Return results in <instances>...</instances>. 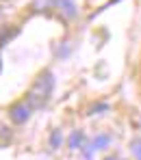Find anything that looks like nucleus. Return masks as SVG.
Returning a JSON list of instances; mask_svg holds the SVG:
<instances>
[{
    "mask_svg": "<svg viewBox=\"0 0 141 160\" xmlns=\"http://www.w3.org/2000/svg\"><path fill=\"white\" fill-rule=\"evenodd\" d=\"M61 138H63V136H61V132H55L52 136H50V143H52V147H59V145H61Z\"/></svg>",
    "mask_w": 141,
    "mask_h": 160,
    "instance_id": "5",
    "label": "nucleus"
},
{
    "mask_svg": "<svg viewBox=\"0 0 141 160\" xmlns=\"http://www.w3.org/2000/svg\"><path fill=\"white\" fill-rule=\"evenodd\" d=\"M83 132H74L72 136H70V147H74V149H78L81 147V143H83Z\"/></svg>",
    "mask_w": 141,
    "mask_h": 160,
    "instance_id": "4",
    "label": "nucleus"
},
{
    "mask_svg": "<svg viewBox=\"0 0 141 160\" xmlns=\"http://www.w3.org/2000/svg\"><path fill=\"white\" fill-rule=\"evenodd\" d=\"M52 89H55V76L50 72H44L39 78L35 80V84L30 87V91H28V95H26L28 106L33 108V110L44 108L48 104V100H50Z\"/></svg>",
    "mask_w": 141,
    "mask_h": 160,
    "instance_id": "1",
    "label": "nucleus"
},
{
    "mask_svg": "<svg viewBox=\"0 0 141 160\" xmlns=\"http://www.w3.org/2000/svg\"><path fill=\"white\" fill-rule=\"evenodd\" d=\"M52 4H55V9H59V11H63L67 18H76L78 15V11H76V4L72 2V0H50Z\"/></svg>",
    "mask_w": 141,
    "mask_h": 160,
    "instance_id": "3",
    "label": "nucleus"
},
{
    "mask_svg": "<svg viewBox=\"0 0 141 160\" xmlns=\"http://www.w3.org/2000/svg\"><path fill=\"white\" fill-rule=\"evenodd\" d=\"M30 112H33V108L28 106V102H20V104L11 106V112H9V115H11V119H13L15 123H26Z\"/></svg>",
    "mask_w": 141,
    "mask_h": 160,
    "instance_id": "2",
    "label": "nucleus"
},
{
    "mask_svg": "<svg viewBox=\"0 0 141 160\" xmlns=\"http://www.w3.org/2000/svg\"><path fill=\"white\" fill-rule=\"evenodd\" d=\"M104 143H109V138H107V136H98V138H96V145H98V147H100V145H104Z\"/></svg>",
    "mask_w": 141,
    "mask_h": 160,
    "instance_id": "6",
    "label": "nucleus"
}]
</instances>
